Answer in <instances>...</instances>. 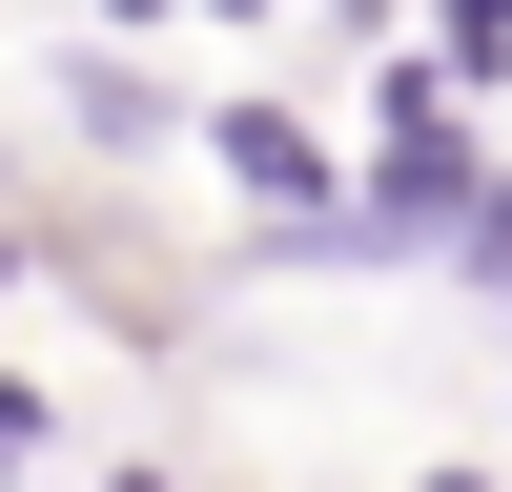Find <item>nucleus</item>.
<instances>
[{
    "mask_svg": "<svg viewBox=\"0 0 512 492\" xmlns=\"http://www.w3.org/2000/svg\"><path fill=\"white\" fill-rule=\"evenodd\" d=\"M492 267H512V226H492Z\"/></svg>",
    "mask_w": 512,
    "mask_h": 492,
    "instance_id": "1",
    "label": "nucleus"
}]
</instances>
